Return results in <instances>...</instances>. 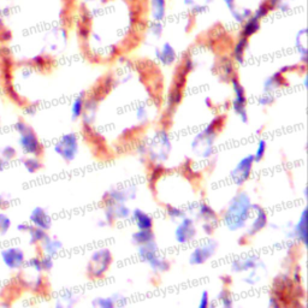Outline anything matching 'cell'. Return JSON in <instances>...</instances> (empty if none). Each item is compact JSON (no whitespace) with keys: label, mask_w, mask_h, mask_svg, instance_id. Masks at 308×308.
<instances>
[{"label":"cell","mask_w":308,"mask_h":308,"mask_svg":"<svg viewBox=\"0 0 308 308\" xmlns=\"http://www.w3.org/2000/svg\"><path fill=\"white\" fill-rule=\"evenodd\" d=\"M124 301V298L119 294H113L112 296L107 298H95L93 300V306L101 307V308H112L115 307L118 302Z\"/></svg>","instance_id":"cell-23"},{"label":"cell","mask_w":308,"mask_h":308,"mask_svg":"<svg viewBox=\"0 0 308 308\" xmlns=\"http://www.w3.org/2000/svg\"><path fill=\"white\" fill-rule=\"evenodd\" d=\"M195 211H196V215L200 219H202L204 222H207V223H212L217 225L218 223V215L215 212L212 207L210 205L205 204V202H200L195 206Z\"/></svg>","instance_id":"cell-18"},{"label":"cell","mask_w":308,"mask_h":308,"mask_svg":"<svg viewBox=\"0 0 308 308\" xmlns=\"http://www.w3.org/2000/svg\"><path fill=\"white\" fill-rule=\"evenodd\" d=\"M23 112L25 113L27 116H35L36 112H38V106H36V104H29V105H25L24 108H23Z\"/></svg>","instance_id":"cell-40"},{"label":"cell","mask_w":308,"mask_h":308,"mask_svg":"<svg viewBox=\"0 0 308 308\" xmlns=\"http://www.w3.org/2000/svg\"><path fill=\"white\" fill-rule=\"evenodd\" d=\"M30 228H31V224L29 223V222H22V223H18L16 225V230L21 233H27Z\"/></svg>","instance_id":"cell-41"},{"label":"cell","mask_w":308,"mask_h":308,"mask_svg":"<svg viewBox=\"0 0 308 308\" xmlns=\"http://www.w3.org/2000/svg\"><path fill=\"white\" fill-rule=\"evenodd\" d=\"M211 304V299H210V293L207 290H204L201 293L200 300H199V308H207Z\"/></svg>","instance_id":"cell-39"},{"label":"cell","mask_w":308,"mask_h":308,"mask_svg":"<svg viewBox=\"0 0 308 308\" xmlns=\"http://www.w3.org/2000/svg\"><path fill=\"white\" fill-rule=\"evenodd\" d=\"M250 210H252V200L249 195L246 192L236 193L224 213L223 221L225 227L233 232L243 229L252 216Z\"/></svg>","instance_id":"cell-1"},{"label":"cell","mask_w":308,"mask_h":308,"mask_svg":"<svg viewBox=\"0 0 308 308\" xmlns=\"http://www.w3.org/2000/svg\"><path fill=\"white\" fill-rule=\"evenodd\" d=\"M259 270L260 269H253L248 271V276L243 278V282L248 285H255L261 281V276L259 275Z\"/></svg>","instance_id":"cell-34"},{"label":"cell","mask_w":308,"mask_h":308,"mask_svg":"<svg viewBox=\"0 0 308 308\" xmlns=\"http://www.w3.org/2000/svg\"><path fill=\"white\" fill-rule=\"evenodd\" d=\"M254 162L255 161L253 154H248L244 158H242L230 172L231 179H232L233 183L236 185L244 184V182H247L250 177V172H252Z\"/></svg>","instance_id":"cell-8"},{"label":"cell","mask_w":308,"mask_h":308,"mask_svg":"<svg viewBox=\"0 0 308 308\" xmlns=\"http://www.w3.org/2000/svg\"><path fill=\"white\" fill-rule=\"evenodd\" d=\"M17 144L18 147L21 148L23 155H33V156H40L44 152V147H42L41 141H40L38 135L33 128L29 127L23 133L18 134V139H17Z\"/></svg>","instance_id":"cell-6"},{"label":"cell","mask_w":308,"mask_h":308,"mask_svg":"<svg viewBox=\"0 0 308 308\" xmlns=\"http://www.w3.org/2000/svg\"><path fill=\"white\" fill-rule=\"evenodd\" d=\"M8 164H10V162H8L7 160H5L4 158H1V156H0V172H2V171L6 169Z\"/></svg>","instance_id":"cell-46"},{"label":"cell","mask_w":308,"mask_h":308,"mask_svg":"<svg viewBox=\"0 0 308 308\" xmlns=\"http://www.w3.org/2000/svg\"><path fill=\"white\" fill-rule=\"evenodd\" d=\"M131 241L134 244L142 246V244L150 243V242L155 241V235L152 230H139L131 235Z\"/></svg>","instance_id":"cell-22"},{"label":"cell","mask_w":308,"mask_h":308,"mask_svg":"<svg viewBox=\"0 0 308 308\" xmlns=\"http://www.w3.org/2000/svg\"><path fill=\"white\" fill-rule=\"evenodd\" d=\"M0 260L8 271H21L27 261L25 252L18 246H8L0 250Z\"/></svg>","instance_id":"cell-5"},{"label":"cell","mask_w":308,"mask_h":308,"mask_svg":"<svg viewBox=\"0 0 308 308\" xmlns=\"http://www.w3.org/2000/svg\"><path fill=\"white\" fill-rule=\"evenodd\" d=\"M166 215L170 217L172 221H177V219H182L183 217L187 216V212L182 208L177 206H173V205H167L166 206Z\"/></svg>","instance_id":"cell-31"},{"label":"cell","mask_w":308,"mask_h":308,"mask_svg":"<svg viewBox=\"0 0 308 308\" xmlns=\"http://www.w3.org/2000/svg\"><path fill=\"white\" fill-rule=\"evenodd\" d=\"M29 223L35 228L48 231L52 228V218L46 208L41 206H36L31 210L29 215Z\"/></svg>","instance_id":"cell-13"},{"label":"cell","mask_w":308,"mask_h":308,"mask_svg":"<svg viewBox=\"0 0 308 308\" xmlns=\"http://www.w3.org/2000/svg\"><path fill=\"white\" fill-rule=\"evenodd\" d=\"M136 198V188L130 187L127 189H111L105 194V205L106 204H125L128 200Z\"/></svg>","instance_id":"cell-15"},{"label":"cell","mask_w":308,"mask_h":308,"mask_svg":"<svg viewBox=\"0 0 308 308\" xmlns=\"http://www.w3.org/2000/svg\"><path fill=\"white\" fill-rule=\"evenodd\" d=\"M231 85H232L233 94H235L232 101H231V108H232L233 112L237 115L239 121L243 124H246L248 123L249 117H248L247 112V98L244 88L236 76H233L232 78H231Z\"/></svg>","instance_id":"cell-7"},{"label":"cell","mask_w":308,"mask_h":308,"mask_svg":"<svg viewBox=\"0 0 308 308\" xmlns=\"http://www.w3.org/2000/svg\"><path fill=\"white\" fill-rule=\"evenodd\" d=\"M11 227H12V222H11L10 217L5 212L0 211V235H6L10 231Z\"/></svg>","instance_id":"cell-32"},{"label":"cell","mask_w":308,"mask_h":308,"mask_svg":"<svg viewBox=\"0 0 308 308\" xmlns=\"http://www.w3.org/2000/svg\"><path fill=\"white\" fill-rule=\"evenodd\" d=\"M287 237L289 239L298 241L299 243L306 244L307 241V211L306 208L302 210L298 222L293 225V229L289 233H287Z\"/></svg>","instance_id":"cell-14"},{"label":"cell","mask_w":308,"mask_h":308,"mask_svg":"<svg viewBox=\"0 0 308 308\" xmlns=\"http://www.w3.org/2000/svg\"><path fill=\"white\" fill-rule=\"evenodd\" d=\"M17 154H18L17 148L15 146H12V145H5L4 147L0 148V156L4 158L5 160H7L8 162L12 161L13 159H16Z\"/></svg>","instance_id":"cell-30"},{"label":"cell","mask_w":308,"mask_h":308,"mask_svg":"<svg viewBox=\"0 0 308 308\" xmlns=\"http://www.w3.org/2000/svg\"><path fill=\"white\" fill-rule=\"evenodd\" d=\"M292 281H293V283H295V284L301 283V275H300V269H299V267H296V269L294 270Z\"/></svg>","instance_id":"cell-43"},{"label":"cell","mask_w":308,"mask_h":308,"mask_svg":"<svg viewBox=\"0 0 308 308\" xmlns=\"http://www.w3.org/2000/svg\"><path fill=\"white\" fill-rule=\"evenodd\" d=\"M230 269L232 272H248L253 269H262L265 270L264 261L258 255H250L246 259H236L231 262Z\"/></svg>","instance_id":"cell-12"},{"label":"cell","mask_w":308,"mask_h":308,"mask_svg":"<svg viewBox=\"0 0 308 308\" xmlns=\"http://www.w3.org/2000/svg\"><path fill=\"white\" fill-rule=\"evenodd\" d=\"M23 167L28 173H36L38 171L42 169V161L40 160V156H33V155H27L22 160Z\"/></svg>","instance_id":"cell-25"},{"label":"cell","mask_w":308,"mask_h":308,"mask_svg":"<svg viewBox=\"0 0 308 308\" xmlns=\"http://www.w3.org/2000/svg\"><path fill=\"white\" fill-rule=\"evenodd\" d=\"M250 213H252V216L254 217V221L252 222L250 227L248 228L246 231L247 237H252V236H254L258 232H260V231L266 227L267 223H269V218H267L266 211H265L259 204H252V210H250Z\"/></svg>","instance_id":"cell-11"},{"label":"cell","mask_w":308,"mask_h":308,"mask_svg":"<svg viewBox=\"0 0 308 308\" xmlns=\"http://www.w3.org/2000/svg\"><path fill=\"white\" fill-rule=\"evenodd\" d=\"M8 206V199L5 196V194L0 193V210Z\"/></svg>","instance_id":"cell-44"},{"label":"cell","mask_w":308,"mask_h":308,"mask_svg":"<svg viewBox=\"0 0 308 308\" xmlns=\"http://www.w3.org/2000/svg\"><path fill=\"white\" fill-rule=\"evenodd\" d=\"M164 171H165V169H164V166H162V165H160V164L154 165L152 172L150 173V183L151 184L155 183V182L161 177V175L164 173Z\"/></svg>","instance_id":"cell-36"},{"label":"cell","mask_w":308,"mask_h":308,"mask_svg":"<svg viewBox=\"0 0 308 308\" xmlns=\"http://www.w3.org/2000/svg\"><path fill=\"white\" fill-rule=\"evenodd\" d=\"M222 279H223V282L225 284L231 283V279H230V277H228V276H224V277H222Z\"/></svg>","instance_id":"cell-48"},{"label":"cell","mask_w":308,"mask_h":308,"mask_svg":"<svg viewBox=\"0 0 308 308\" xmlns=\"http://www.w3.org/2000/svg\"><path fill=\"white\" fill-rule=\"evenodd\" d=\"M182 99H183L182 89L173 87L172 89H171L169 96H167V110L169 111L175 110V108L179 105V102L182 101Z\"/></svg>","instance_id":"cell-28"},{"label":"cell","mask_w":308,"mask_h":308,"mask_svg":"<svg viewBox=\"0 0 308 308\" xmlns=\"http://www.w3.org/2000/svg\"><path fill=\"white\" fill-rule=\"evenodd\" d=\"M248 46V38H244V36H241L239 40L236 44L235 48H233V58L235 61L238 63V64H242L243 63V57H244V51Z\"/></svg>","instance_id":"cell-29"},{"label":"cell","mask_w":308,"mask_h":308,"mask_svg":"<svg viewBox=\"0 0 308 308\" xmlns=\"http://www.w3.org/2000/svg\"><path fill=\"white\" fill-rule=\"evenodd\" d=\"M260 29V19L256 18L254 16H250L249 18L246 19L243 28H242V36L244 38H250L252 35Z\"/></svg>","instance_id":"cell-24"},{"label":"cell","mask_w":308,"mask_h":308,"mask_svg":"<svg viewBox=\"0 0 308 308\" xmlns=\"http://www.w3.org/2000/svg\"><path fill=\"white\" fill-rule=\"evenodd\" d=\"M40 259H41L42 271H45V272H50V271L52 270L53 266H54L53 256L42 254V256H40Z\"/></svg>","instance_id":"cell-37"},{"label":"cell","mask_w":308,"mask_h":308,"mask_svg":"<svg viewBox=\"0 0 308 308\" xmlns=\"http://www.w3.org/2000/svg\"><path fill=\"white\" fill-rule=\"evenodd\" d=\"M111 262H112V254L107 248L96 250L90 256L89 262L87 265L88 276L94 279L102 278L107 272Z\"/></svg>","instance_id":"cell-3"},{"label":"cell","mask_w":308,"mask_h":308,"mask_svg":"<svg viewBox=\"0 0 308 308\" xmlns=\"http://www.w3.org/2000/svg\"><path fill=\"white\" fill-rule=\"evenodd\" d=\"M217 300L221 302V305L223 307L229 308V307L232 306V296H231L229 290L225 289V288L219 292L218 296H217Z\"/></svg>","instance_id":"cell-33"},{"label":"cell","mask_w":308,"mask_h":308,"mask_svg":"<svg viewBox=\"0 0 308 308\" xmlns=\"http://www.w3.org/2000/svg\"><path fill=\"white\" fill-rule=\"evenodd\" d=\"M195 235H196V229L195 225H194V219L192 217L188 216L183 217L175 230L176 241L181 244L188 243V242H190L194 237H195Z\"/></svg>","instance_id":"cell-10"},{"label":"cell","mask_w":308,"mask_h":308,"mask_svg":"<svg viewBox=\"0 0 308 308\" xmlns=\"http://www.w3.org/2000/svg\"><path fill=\"white\" fill-rule=\"evenodd\" d=\"M39 246L41 248L42 254L53 256V258L58 254L61 250H63V248H64V244H63L61 239L52 237V236L50 235H47L46 238H45Z\"/></svg>","instance_id":"cell-17"},{"label":"cell","mask_w":308,"mask_h":308,"mask_svg":"<svg viewBox=\"0 0 308 308\" xmlns=\"http://www.w3.org/2000/svg\"><path fill=\"white\" fill-rule=\"evenodd\" d=\"M258 102H259V105H260V106L267 107L275 102V96L272 95V93H265L264 95L259 98Z\"/></svg>","instance_id":"cell-38"},{"label":"cell","mask_w":308,"mask_h":308,"mask_svg":"<svg viewBox=\"0 0 308 308\" xmlns=\"http://www.w3.org/2000/svg\"><path fill=\"white\" fill-rule=\"evenodd\" d=\"M266 148H267V142L265 141V140L261 139L260 141L258 142V146H256L255 153L253 154L255 162H259L260 160H262V158L265 156V153H266Z\"/></svg>","instance_id":"cell-35"},{"label":"cell","mask_w":308,"mask_h":308,"mask_svg":"<svg viewBox=\"0 0 308 308\" xmlns=\"http://www.w3.org/2000/svg\"><path fill=\"white\" fill-rule=\"evenodd\" d=\"M53 151L65 162H71L75 160L77 153H78V136H77V134L70 133L63 135L53 145Z\"/></svg>","instance_id":"cell-4"},{"label":"cell","mask_w":308,"mask_h":308,"mask_svg":"<svg viewBox=\"0 0 308 308\" xmlns=\"http://www.w3.org/2000/svg\"><path fill=\"white\" fill-rule=\"evenodd\" d=\"M285 84L283 74L281 71H277V73L272 74L270 77H267L264 82V92L265 93H272L275 92L276 89L278 88L283 87Z\"/></svg>","instance_id":"cell-19"},{"label":"cell","mask_w":308,"mask_h":308,"mask_svg":"<svg viewBox=\"0 0 308 308\" xmlns=\"http://www.w3.org/2000/svg\"><path fill=\"white\" fill-rule=\"evenodd\" d=\"M217 248H218V243L213 239L205 242V243L200 244L190 253L189 255V264L190 265H202L205 264L208 259L212 258L216 254Z\"/></svg>","instance_id":"cell-9"},{"label":"cell","mask_w":308,"mask_h":308,"mask_svg":"<svg viewBox=\"0 0 308 308\" xmlns=\"http://www.w3.org/2000/svg\"><path fill=\"white\" fill-rule=\"evenodd\" d=\"M87 99V93L81 92L74 99L73 104H71V118L73 121H77L78 118H81L82 113L84 110V101Z\"/></svg>","instance_id":"cell-21"},{"label":"cell","mask_w":308,"mask_h":308,"mask_svg":"<svg viewBox=\"0 0 308 308\" xmlns=\"http://www.w3.org/2000/svg\"><path fill=\"white\" fill-rule=\"evenodd\" d=\"M155 57L162 63V64L169 67V65H171L173 62H175L176 52L169 42H165L164 46L161 47V50L155 51Z\"/></svg>","instance_id":"cell-20"},{"label":"cell","mask_w":308,"mask_h":308,"mask_svg":"<svg viewBox=\"0 0 308 308\" xmlns=\"http://www.w3.org/2000/svg\"><path fill=\"white\" fill-rule=\"evenodd\" d=\"M106 206H110L112 210L115 221L117 219H127L130 217V208L125 206V204H106Z\"/></svg>","instance_id":"cell-27"},{"label":"cell","mask_w":308,"mask_h":308,"mask_svg":"<svg viewBox=\"0 0 308 308\" xmlns=\"http://www.w3.org/2000/svg\"><path fill=\"white\" fill-rule=\"evenodd\" d=\"M27 235L28 237H29V243L31 246H38V244L41 243V242L46 238L48 232L47 231L40 229V228H35L31 225V228L27 232Z\"/></svg>","instance_id":"cell-26"},{"label":"cell","mask_w":308,"mask_h":308,"mask_svg":"<svg viewBox=\"0 0 308 308\" xmlns=\"http://www.w3.org/2000/svg\"><path fill=\"white\" fill-rule=\"evenodd\" d=\"M269 306L277 308V307L281 306V304H279V301L277 300V299H276L275 296L272 295V296H270V298H269Z\"/></svg>","instance_id":"cell-45"},{"label":"cell","mask_w":308,"mask_h":308,"mask_svg":"<svg viewBox=\"0 0 308 308\" xmlns=\"http://www.w3.org/2000/svg\"><path fill=\"white\" fill-rule=\"evenodd\" d=\"M96 224H98V227H99V228H104V227H107V225H108V224L106 223V221H105V219H101V221H99Z\"/></svg>","instance_id":"cell-47"},{"label":"cell","mask_w":308,"mask_h":308,"mask_svg":"<svg viewBox=\"0 0 308 308\" xmlns=\"http://www.w3.org/2000/svg\"><path fill=\"white\" fill-rule=\"evenodd\" d=\"M138 253L140 258L147 262L154 272L162 273L170 270V262L158 254V244L155 241L139 246Z\"/></svg>","instance_id":"cell-2"},{"label":"cell","mask_w":308,"mask_h":308,"mask_svg":"<svg viewBox=\"0 0 308 308\" xmlns=\"http://www.w3.org/2000/svg\"><path fill=\"white\" fill-rule=\"evenodd\" d=\"M0 300H1V299H0Z\"/></svg>","instance_id":"cell-49"},{"label":"cell","mask_w":308,"mask_h":308,"mask_svg":"<svg viewBox=\"0 0 308 308\" xmlns=\"http://www.w3.org/2000/svg\"><path fill=\"white\" fill-rule=\"evenodd\" d=\"M131 221L134 224L138 227L139 230H152L153 229V218L145 211L140 210V208H135L131 211L130 213Z\"/></svg>","instance_id":"cell-16"},{"label":"cell","mask_w":308,"mask_h":308,"mask_svg":"<svg viewBox=\"0 0 308 308\" xmlns=\"http://www.w3.org/2000/svg\"><path fill=\"white\" fill-rule=\"evenodd\" d=\"M215 227H216L215 224L204 222V224H202V230L205 231V233H206V235H212L213 231H215Z\"/></svg>","instance_id":"cell-42"}]
</instances>
